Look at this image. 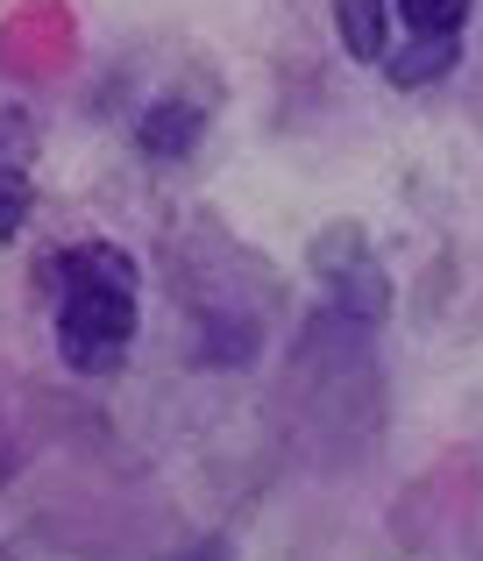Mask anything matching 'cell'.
I'll list each match as a JSON object with an SVG mask.
<instances>
[{"mask_svg":"<svg viewBox=\"0 0 483 561\" xmlns=\"http://www.w3.org/2000/svg\"><path fill=\"white\" fill-rule=\"evenodd\" d=\"M313 277L327 285V299L342 306V320H356V328H377V320L391 313V277H384V263L363 249V234L334 228L327 242L313 249Z\"/></svg>","mask_w":483,"mask_h":561,"instance_id":"obj_2","label":"cell"},{"mask_svg":"<svg viewBox=\"0 0 483 561\" xmlns=\"http://www.w3.org/2000/svg\"><path fill=\"white\" fill-rule=\"evenodd\" d=\"M28 206H36V192H28V179H22V171H0V242H8V234H22Z\"/></svg>","mask_w":483,"mask_h":561,"instance_id":"obj_7","label":"cell"},{"mask_svg":"<svg viewBox=\"0 0 483 561\" xmlns=\"http://www.w3.org/2000/svg\"><path fill=\"white\" fill-rule=\"evenodd\" d=\"M136 142H142L150 157H164V164H171V157H193V142H199V107H193V100H179V93L157 100V107L136 122Z\"/></svg>","mask_w":483,"mask_h":561,"instance_id":"obj_4","label":"cell"},{"mask_svg":"<svg viewBox=\"0 0 483 561\" xmlns=\"http://www.w3.org/2000/svg\"><path fill=\"white\" fill-rule=\"evenodd\" d=\"M399 22L413 28V36H462L470 0H399Z\"/></svg>","mask_w":483,"mask_h":561,"instance_id":"obj_6","label":"cell"},{"mask_svg":"<svg viewBox=\"0 0 483 561\" xmlns=\"http://www.w3.org/2000/svg\"><path fill=\"white\" fill-rule=\"evenodd\" d=\"M334 28H342V50L356 65H384L391 50V0H334Z\"/></svg>","mask_w":483,"mask_h":561,"instance_id":"obj_3","label":"cell"},{"mask_svg":"<svg viewBox=\"0 0 483 561\" xmlns=\"http://www.w3.org/2000/svg\"><path fill=\"white\" fill-rule=\"evenodd\" d=\"M14 128H28V122H14V114H0V142H8V136H14Z\"/></svg>","mask_w":483,"mask_h":561,"instance_id":"obj_8","label":"cell"},{"mask_svg":"<svg viewBox=\"0 0 483 561\" xmlns=\"http://www.w3.org/2000/svg\"><path fill=\"white\" fill-rule=\"evenodd\" d=\"M57 285V356L79 377H114L136 342V263L114 242H79L50 263Z\"/></svg>","mask_w":483,"mask_h":561,"instance_id":"obj_1","label":"cell"},{"mask_svg":"<svg viewBox=\"0 0 483 561\" xmlns=\"http://www.w3.org/2000/svg\"><path fill=\"white\" fill-rule=\"evenodd\" d=\"M456 57H462V36H413L405 50H384V71L391 85H434L456 71Z\"/></svg>","mask_w":483,"mask_h":561,"instance_id":"obj_5","label":"cell"}]
</instances>
